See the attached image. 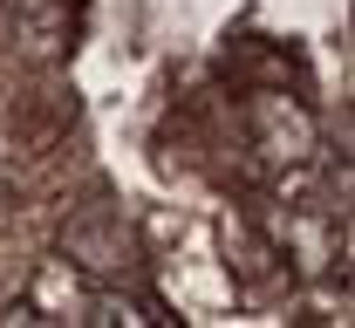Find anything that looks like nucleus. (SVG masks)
Returning <instances> with one entry per match:
<instances>
[{"mask_svg":"<svg viewBox=\"0 0 355 328\" xmlns=\"http://www.w3.org/2000/svg\"><path fill=\"white\" fill-rule=\"evenodd\" d=\"M83 308H89L83 274H76L69 260H48L42 274L28 281V294L14 301V315H7V322H83Z\"/></svg>","mask_w":355,"mask_h":328,"instance_id":"2","label":"nucleus"},{"mask_svg":"<svg viewBox=\"0 0 355 328\" xmlns=\"http://www.w3.org/2000/svg\"><path fill=\"white\" fill-rule=\"evenodd\" d=\"M0 35L7 48H28V55H62L69 14H62V0H0Z\"/></svg>","mask_w":355,"mask_h":328,"instance_id":"4","label":"nucleus"},{"mask_svg":"<svg viewBox=\"0 0 355 328\" xmlns=\"http://www.w3.org/2000/svg\"><path fill=\"white\" fill-rule=\"evenodd\" d=\"M239 116H246V137L260 150L266 164H280V171H294V164H308L314 157V110L301 96L287 89H253L239 103Z\"/></svg>","mask_w":355,"mask_h":328,"instance_id":"1","label":"nucleus"},{"mask_svg":"<svg viewBox=\"0 0 355 328\" xmlns=\"http://www.w3.org/2000/svg\"><path fill=\"white\" fill-rule=\"evenodd\" d=\"M62 253H69L76 274H110V267L130 260V233H123V219H110V212H83V219L62 233Z\"/></svg>","mask_w":355,"mask_h":328,"instance_id":"3","label":"nucleus"}]
</instances>
